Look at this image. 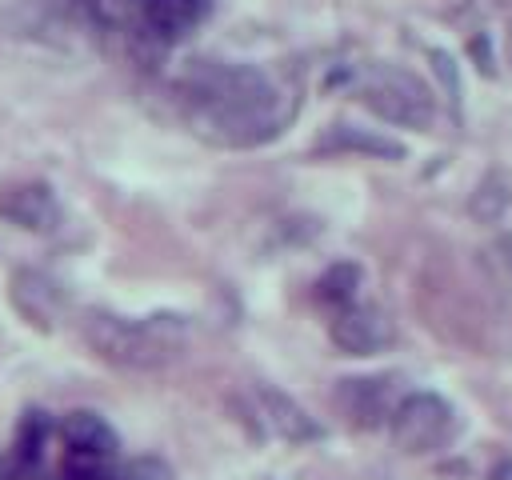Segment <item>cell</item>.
<instances>
[{"label": "cell", "instance_id": "6da1fadb", "mask_svg": "<svg viewBox=\"0 0 512 480\" xmlns=\"http://www.w3.org/2000/svg\"><path fill=\"white\" fill-rule=\"evenodd\" d=\"M300 96L256 64L200 60L180 76L188 128L220 148H256L284 132Z\"/></svg>", "mask_w": 512, "mask_h": 480}, {"label": "cell", "instance_id": "7a4b0ae2", "mask_svg": "<svg viewBox=\"0 0 512 480\" xmlns=\"http://www.w3.org/2000/svg\"><path fill=\"white\" fill-rule=\"evenodd\" d=\"M80 332L100 360L116 368H132V372H152V368L172 364L188 340V324L168 312L132 320V316L92 308L80 316Z\"/></svg>", "mask_w": 512, "mask_h": 480}, {"label": "cell", "instance_id": "3957f363", "mask_svg": "<svg viewBox=\"0 0 512 480\" xmlns=\"http://www.w3.org/2000/svg\"><path fill=\"white\" fill-rule=\"evenodd\" d=\"M84 8L104 28L152 48H168L204 20L208 0H84Z\"/></svg>", "mask_w": 512, "mask_h": 480}, {"label": "cell", "instance_id": "277c9868", "mask_svg": "<svg viewBox=\"0 0 512 480\" xmlns=\"http://www.w3.org/2000/svg\"><path fill=\"white\" fill-rule=\"evenodd\" d=\"M360 100L388 124L400 128H428L436 120V100L432 88L400 68V64H372L360 72Z\"/></svg>", "mask_w": 512, "mask_h": 480}, {"label": "cell", "instance_id": "5b68a950", "mask_svg": "<svg viewBox=\"0 0 512 480\" xmlns=\"http://www.w3.org/2000/svg\"><path fill=\"white\" fill-rule=\"evenodd\" d=\"M388 432H392V444L400 452H412V456L436 452L452 440L456 412L436 392H408L404 400H396V408L388 416Z\"/></svg>", "mask_w": 512, "mask_h": 480}, {"label": "cell", "instance_id": "8992f818", "mask_svg": "<svg viewBox=\"0 0 512 480\" xmlns=\"http://www.w3.org/2000/svg\"><path fill=\"white\" fill-rule=\"evenodd\" d=\"M8 292H12V308L40 332L60 328V320L68 316V292L60 288V280H52L40 268H16Z\"/></svg>", "mask_w": 512, "mask_h": 480}, {"label": "cell", "instance_id": "52a82bcc", "mask_svg": "<svg viewBox=\"0 0 512 480\" xmlns=\"http://www.w3.org/2000/svg\"><path fill=\"white\" fill-rule=\"evenodd\" d=\"M328 336L348 356H372V352H380V348L392 344V320L380 308L352 300V304H344V308L332 312Z\"/></svg>", "mask_w": 512, "mask_h": 480}, {"label": "cell", "instance_id": "ba28073f", "mask_svg": "<svg viewBox=\"0 0 512 480\" xmlns=\"http://www.w3.org/2000/svg\"><path fill=\"white\" fill-rule=\"evenodd\" d=\"M256 412H260L264 428L276 432V436L288 440V444H308V440H320V436H324V428H320L292 396H284V392H276V388H268V384L256 388Z\"/></svg>", "mask_w": 512, "mask_h": 480}, {"label": "cell", "instance_id": "9c48e42d", "mask_svg": "<svg viewBox=\"0 0 512 480\" xmlns=\"http://www.w3.org/2000/svg\"><path fill=\"white\" fill-rule=\"evenodd\" d=\"M0 216L8 224L48 232L60 224V204L48 184H12V188H0Z\"/></svg>", "mask_w": 512, "mask_h": 480}, {"label": "cell", "instance_id": "30bf717a", "mask_svg": "<svg viewBox=\"0 0 512 480\" xmlns=\"http://www.w3.org/2000/svg\"><path fill=\"white\" fill-rule=\"evenodd\" d=\"M388 376H368V380H340V404H344V412L352 416V424H360V428H372V424H380V420H388L392 416V400H388Z\"/></svg>", "mask_w": 512, "mask_h": 480}, {"label": "cell", "instance_id": "8fae6325", "mask_svg": "<svg viewBox=\"0 0 512 480\" xmlns=\"http://www.w3.org/2000/svg\"><path fill=\"white\" fill-rule=\"evenodd\" d=\"M316 152H364V156H380V160H400L404 144L376 136V132H364V128H352V124H332L316 140Z\"/></svg>", "mask_w": 512, "mask_h": 480}, {"label": "cell", "instance_id": "7c38bea8", "mask_svg": "<svg viewBox=\"0 0 512 480\" xmlns=\"http://www.w3.org/2000/svg\"><path fill=\"white\" fill-rule=\"evenodd\" d=\"M508 200H512L508 176H504V172H488V176H480V184H476V192H472V200H468V212H472L480 224H496V220L504 216Z\"/></svg>", "mask_w": 512, "mask_h": 480}, {"label": "cell", "instance_id": "4fadbf2b", "mask_svg": "<svg viewBox=\"0 0 512 480\" xmlns=\"http://www.w3.org/2000/svg\"><path fill=\"white\" fill-rule=\"evenodd\" d=\"M356 288H360V268L356 264H332L316 280V300H324L332 308H344V304L356 300Z\"/></svg>", "mask_w": 512, "mask_h": 480}, {"label": "cell", "instance_id": "5bb4252c", "mask_svg": "<svg viewBox=\"0 0 512 480\" xmlns=\"http://www.w3.org/2000/svg\"><path fill=\"white\" fill-rule=\"evenodd\" d=\"M484 264H488L492 280H496L504 292H512V236H496V240L484 248Z\"/></svg>", "mask_w": 512, "mask_h": 480}, {"label": "cell", "instance_id": "9a60e30c", "mask_svg": "<svg viewBox=\"0 0 512 480\" xmlns=\"http://www.w3.org/2000/svg\"><path fill=\"white\" fill-rule=\"evenodd\" d=\"M432 60H436V72H440L444 88L452 92V104H456V96H460V80H456V72H452V60H448L444 52H432Z\"/></svg>", "mask_w": 512, "mask_h": 480}, {"label": "cell", "instance_id": "2e32d148", "mask_svg": "<svg viewBox=\"0 0 512 480\" xmlns=\"http://www.w3.org/2000/svg\"><path fill=\"white\" fill-rule=\"evenodd\" d=\"M504 48H508V64H512V24H508V44Z\"/></svg>", "mask_w": 512, "mask_h": 480}]
</instances>
